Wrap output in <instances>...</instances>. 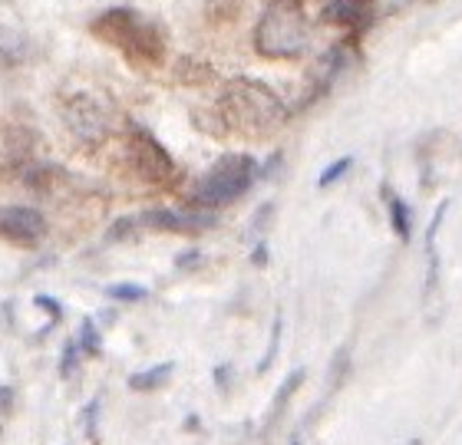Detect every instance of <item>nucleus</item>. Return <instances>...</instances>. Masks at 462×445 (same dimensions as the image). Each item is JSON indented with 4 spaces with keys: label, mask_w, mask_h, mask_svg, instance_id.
Listing matches in <instances>:
<instances>
[{
    "label": "nucleus",
    "mask_w": 462,
    "mask_h": 445,
    "mask_svg": "<svg viewBox=\"0 0 462 445\" xmlns=\"http://www.w3.org/2000/svg\"><path fill=\"white\" fill-rule=\"evenodd\" d=\"M222 126L245 139H271L288 123V106L271 86L258 79H228L218 96Z\"/></svg>",
    "instance_id": "1"
},
{
    "label": "nucleus",
    "mask_w": 462,
    "mask_h": 445,
    "mask_svg": "<svg viewBox=\"0 0 462 445\" xmlns=\"http://www.w3.org/2000/svg\"><path fill=\"white\" fill-rule=\"evenodd\" d=\"M89 33L97 40H103L106 47L119 50L135 69H155L165 63V33L159 23H152L149 17H143L133 7H109L103 10L93 23Z\"/></svg>",
    "instance_id": "2"
},
{
    "label": "nucleus",
    "mask_w": 462,
    "mask_h": 445,
    "mask_svg": "<svg viewBox=\"0 0 462 445\" xmlns=\"http://www.w3.org/2000/svg\"><path fill=\"white\" fill-rule=\"evenodd\" d=\"M310 43V23L300 0H268L254 27V50L268 59H298Z\"/></svg>",
    "instance_id": "3"
},
{
    "label": "nucleus",
    "mask_w": 462,
    "mask_h": 445,
    "mask_svg": "<svg viewBox=\"0 0 462 445\" xmlns=\"http://www.w3.org/2000/svg\"><path fill=\"white\" fill-rule=\"evenodd\" d=\"M254 178H258V162L245 152H228L195 182L185 202L195 212H215V208L238 202L241 195L254 185Z\"/></svg>",
    "instance_id": "4"
},
{
    "label": "nucleus",
    "mask_w": 462,
    "mask_h": 445,
    "mask_svg": "<svg viewBox=\"0 0 462 445\" xmlns=\"http://www.w3.org/2000/svg\"><path fill=\"white\" fill-rule=\"evenodd\" d=\"M125 162L133 165V172L143 178L145 185H155V188H165V185L175 182V159L162 149V142L145 132V129L133 126L125 132Z\"/></svg>",
    "instance_id": "5"
},
{
    "label": "nucleus",
    "mask_w": 462,
    "mask_h": 445,
    "mask_svg": "<svg viewBox=\"0 0 462 445\" xmlns=\"http://www.w3.org/2000/svg\"><path fill=\"white\" fill-rule=\"evenodd\" d=\"M63 116H67L69 129H73V136L83 139V142H89V146L103 142V139L113 132V129H109V126H113L109 109L103 106L97 96H89V93L69 99L67 109H63Z\"/></svg>",
    "instance_id": "6"
},
{
    "label": "nucleus",
    "mask_w": 462,
    "mask_h": 445,
    "mask_svg": "<svg viewBox=\"0 0 462 445\" xmlns=\"http://www.w3.org/2000/svg\"><path fill=\"white\" fill-rule=\"evenodd\" d=\"M0 238L17 248H37L47 238V218L37 208L27 204H14L0 212Z\"/></svg>",
    "instance_id": "7"
},
{
    "label": "nucleus",
    "mask_w": 462,
    "mask_h": 445,
    "mask_svg": "<svg viewBox=\"0 0 462 445\" xmlns=\"http://www.w3.org/2000/svg\"><path fill=\"white\" fill-rule=\"evenodd\" d=\"M215 218L202 212H172V208H155V212L135 214V228L145 232H162V234H199L212 228Z\"/></svg>",
    "instance_id": "8"
},
{
    "label": "nucleus",
    "mask_w": 462,
    "mask_h": 445,
    "mask_svg": "<svg viewBox=\"0 0 462 445\" xmlns=\"http://www.w3.org/2000/svg\"><path fill=\"white\" fill-rule=\"evenodd\" d=\"M374 14H376V0H330L320 17L330 27L360 33V30H366L374 23Z\"/></svg>",
    "instance_id": "9"
},
{
    "label": "nucleus",
    "mask_w": 462,
    "mask_h": 445,
    "mask_svg": "<svg viewBox=\"0 0 462 445\" xmlns=\"http://www.w3.org/2000/svg\"><path fill=\"white\" fill-rule=\"evenodd\" d=\"M350 63V47H334V50H328L324 57L314 63V69H310V96H308V103L310 99H318L320 93H328L330 86H334V79L340 77V69Z\"/></svg>",
    "instance_id": "10"
},
{
    "label": "nucleus",
    "mask_w": 462,
    "mask_h": 445,
    "mask_svg": "<svg viewBox=\"0 0 462 445\" xmlns=\"http://www.w3.org/2000/svg\"><path fill=\"white\" fill-rule=\"evenodd\" d=\"M175 373V363H155V367L143 369V373H133L129 377V389L135 393H155V389H162Z\"/></svg>",
    "instance_id": "11"
},
{
    "label": "nucleus",
    "mask_w": 462,
    "mask_h": 445,
    "mask_svg": "<svg viewBox=\"0 0 462 445\" xmlns=\"http://www.w3.org/2000/svg\"><path fill=\"white\" fill-rule=\"evenodd\" d=\"M383 198L390 204V224L400 241H410V232H413V218H410V204L403 198H396L393 188H383Z\"/></svg>",
    "instance_id": "12"
},
{
    "label": "nucleus",
    "mask_w": 462,
    "mask_h": 445,
    "mask_svg": "<svg viewBox=\"0 0 462 445\" xmlns=\"http://www.w3.org/2000/svg\"><path fill=\"white\" fill-rule=\"evenodd\" d=\"M77 343H79V350H83L87 357H99V353H103V340H99V327L93 323V320H83V323H79Z\"/></svg>",
    "instance_id": "13"
},
{
    "label": "nucleus",
    "mask_w": 462,
    "mask_h": 445,
    "mask_svg": "<svg viewBox=\"0 0 462 445\" xmlns=\"http://www.w3.org/2000/svg\"><path fill=\"white\" fill-rule=\"evenodd\" d=\"M106 297L119 300V304H139V300L149 297V291L139 284H113V287H106Z\"/></svg>",
    "instance_id": "14"
},
{
    "label": "nucleus",
    "mask_w": 462,
    "mask_h": 445,
    "mask_svg": "<svg viewBox=\"0 0 462 445\" xmlns=\"http://www.w3.org/2000/svg\"><path fill=\"white\" fill-rule=\"evenodd\" d=\"M79 343L77 340H69L67 347H63V357H60V377L63 379H73L77 377V369H79Z\"/></svg>",
    "instance_id": "15"
},
{
    "label": "nucleus",
    "mask_w": 462,
    "mask_h": 445,
    "mask_svg": "<svg viewBox=\"0 0 462 445\" xmlns=\"http://www.w3.org/2000/svg\"><path fill=\"white\" fill-rule=\"evenodd\" d=\"M300 379H304V369H294L288 379H284V386H281V393H278V399H274V406H271V416H278L281 409L288 406L291 403V396H294V389L300 386Z\"/></svg>",
    "instance_id": "16"
},
{
    "label": "nucleus",
    "mask_w": 462,
    "mask_h": 445,
    "mask_svg": "<svg viewBox=\"0 0 462 445\" xmlns=\"http://www.w3.org/2000/svg\"><path fill=\"white\" fill-rule=\"evenodd\" d=\"M350 165H354V159H350V155H344V159H337V162L328 165V168L320 172L318 185H320V188H328V185H334V182H337V178H340V175L350 172Z\"/></svg>",
    "instance_id": "17"
},
{
    "label": "nucleus",
    "mask_w": 462,
    "mask_h": 445,
    "mask_svg": "<svg viewBox=\"0 0 462 445\" xmlns=\"http://www.w3.org/2000/svg\"><path fill=\"white\" fill-rule=\"evenodd\" d=\"M278 340H281V320H274V330H271V343H268V353H264V359H261L258 373H268L271 359H274V353H278Z\"/></svg>",
    "instance_id": "18"
},
{
    "label": "nucleus",
    "mask_w": 462,
    "mask_h": 445,
    "mask_svg": "<svg viewBox=\"0 0 462 445\" xmlns=\"http://www.w3.org/2000/svg\"><path fill=\"white\" fill-rule=\"evenodd\" d=\"M33 304H37L40 310H47V313L53 320H60V313H63V307H60V304L53 297H47V294H37V297H33Z\"/></svg>",
    "instance_id": "19"
},
{
    "label": "nucleus",
    "mask_w": 462,
    "mask_h": 445,
    "mask_svg": "<svg viewBox=\"0 0 462 445\" xmlns=\"http://www.w3.org/2000/svg\"><path fill=\"white\" fill-rule=\"evenodd\" d=\"M231 377H235L231 363H222V367L215 369V386H218V389H228L231 386Z\"/></svg>",
    "instance_id": "20"
},
{
    "label": "nucleus",
    "mask_w": 462,
    "mask_h": 445,
    "mask_svg": "<svg viewBox=\"0 0 462 445\" xmlns=\"http://www.w3.org/2000/svg\"><path fill=\"white\" fill-rule=\"evenodd\" d=\"M10 409H14V389L0 386V416H10Z\"/></svg>",
    "instance_id": "21"
},
{
    "label": "nucleus",
    "mask_w": 462,
    "mask_h": 445,
    "mask_svg": "<svg viewBox=\"0 0 462 445\" xmlns=\"http://www.w3.org/2000/svg\"><path fill=\"white\" fill-rule=\"evenodd\" d=\"M251 264H254V268H264V264H268V248H264V244H258V248L251 251Z\"/></svg>",
    "instance_id": "22"
},
{
    "label": "nucleus",
    "mask_w": 462,
    "mask_h": 445,
    "mask_svg": "<svg viewBox=\"0 0 462 445\" xmlns=\"http://www.w3.org/2000/svg\"><path fill=\"white\" fill-rule=\"evenodd\" d=\"M195 261H199V251H189L179 258V268H189V264H195Z\"/></svg>",
    "instance_id": "23"
},
{
    "label": "nucleus",
    "mask_w": 462,
    "mask_h": 445,
    "mask_svg": "<svg viewBox=\"0 0 462 445\" xmlns=\"http://www.w3.org/2000/svg\"><path fill=\"white\" fill-rule=\"evenodd\" d=\"M185 429L192 432V429H202V422H199V416H189V422H185Z\"/></svg>",
    "instance_id": "24"
},
{
    "label": "nucleus",
    "mask_w": 462,
    "mask_h": 445,
    "mask_svg": "<svg viewBox=\"0 0 462 445\" xmlns=\"http://www.w3.org/2000/svg\"><path fill=\"white\" fill-rule=\"evenodd\" d=\"M291 445H300V439H291Z\"/></svg>",
    "instance_id": "25"
},
{
    "label": "nucleus",
    "mask_w": 462,
    "mask_h": 445,
    "mask_svg": "<svg viewBox=\"0 0 462 445\" xmlns=\"http://www.w3.org/2000/svg\"><path fill=\"white\" fill-rule=\"evenodd\" d=\"M410 445H420V442H410Z\"/></svg>",
    "instance_id": "26"
},
{
    "label": "nucleus",
    "mask_w": 462,
    "mask_h": 445,
    "mask_svg": "<svg viewBox=\"0 0 462 445\" xmlns=\"http://www.w3.org/2000/svg\"><path fill=\"white\" fill-rule=\"evenodd\" d=\"M430 4H433V0H430Z\"/></svg>",
    "instance_id": "27"
}]
</instances>
